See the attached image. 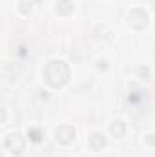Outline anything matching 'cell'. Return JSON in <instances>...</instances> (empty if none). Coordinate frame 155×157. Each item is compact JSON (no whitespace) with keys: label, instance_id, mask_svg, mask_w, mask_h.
Returning <instances> with one entry per match:
<instances>
[{"label":"cell","instance_id":"6da1fadb","mask_svg":"<svg viewBox=\"0 0 155 157\" xmlns=\"http://www.w3.org/2000/svg\"><path fill=\"white\" fill-rule=\"evenodd\" d=\"M44 78L51 88H60L70 80V68L62 60H51L47 62L44 70Z\"/></svg>","mask_w":155,"mask_h":157},{"label":"cell","instance_id":"7a4b0ae2","mask_svg":"<svg viewBox=\"0 0 155 157\" xmlns=\"http://www.w3.org/2000/svg\"><path fill=\"white\" fill-rule=\"evenodd\" d=\"M128 20H130V24H131L135 29H142V28L148 26V13H146L144 9H141V7H135V9L130 11Z\"/></svg>","mask_w":155,"mask_h":157},{"label":"cell","instance_id":"3957f363","mask_svg":"<svg viewBox=\"0 0 155 157\" xmlns=\"http://www.w3.org/2000/svg\"><path fill=\"white\" fill-rule=\"evenodd\" d=\"M4 148H6L7 152L18 154V152L24 150V139H22L18 133H11V135L6 137V141H4Z\"/></svg>","mask_w":155,"mask_h":157},{"label":"cell","instance_id":"277c9868","mask_svg":"<svg viewBox=\"0 0 155 157\" xmlns=\"http://www.w3.org/2000/svg\"><path fill=\"white\" fill-rule=\"evenodd\" d=\"M55 135H57V141H60L62 144H70V143H73V139H75V130H73V126L62 124V126L57 128Z\"/></svg>","mask_w":155,"mask_h":157},{"label":"cell","instance_id":"5b68a950","mask_svg":"<svg viewBox=\"0 0 155 157\" xmlns=\"http://www.w3.org/2000/svg\"><path fill=\"white\" fill-rule=\"evenodd\" d=\"M110 132H112V135H113V137L120 139V137H124V133H126V124H124L120 119H117V121H113V122H112Z\"/></svg>","mask_w":155,"mask_h":157},{"label":"cell","instance_id":"8992f818","mask_svg":"<svg viewBox=\"0 0 155 157\" xmlns=\"http://www.w3.org/2000/svg\"><path fill=\"white\" fill-rule=\"evenodd\" d=\"M89 144H91L93 150H100V148L106 146V137H104L102 133H93V135L89 137Z\"/></svg>","mask_w":155,"mask_h":157},{"label":"cell","instance_id":"52a82bcc","mask_svg":"<svg viewBox=\"0 0 155 157\" xmlns=\"http://www.w3.org/2000/svg\"><path fill=\"white\" fill-rule=\"evenodd\" d=\"M57 11H59L60 15H70V13H73V2H71V0H59Z\"/></svg>","mask_w":155,"mask_h":157},{"label":"cell","instance_id":"ba28073f","mask_svg":"<svg viewBox=\"0 0 155 157\" xmlns=\"http://www.w3.org/2000/svg\"><path fill=\"white\" fill-rule=\"evenodd\" d=\"M28 135H29V139H31V141H35V143H39V141H40V137H42V132H40L39 128H31Z\"/></svg>","mask_w":155,"mask_h":157},{"label":"cell","instance_id":"9c48e42d","mask_svg":"<svg viewBox=\"0 0 155 157\" xmlns=\"http://www.w3.org/2000/svg\"><path fill=\"white\" fill-rule=\"evenodd\" d=\"M20 11H22L24 15L31 13V2H29V0H22V2H20Z\"/></svg>","mask_w":155,"mask_h":157},{"label":"cell","instance_id":"30bf717a","mask_svg":"<svg viewBox=\"0 0 155 157\" xmlns=\"http://www.w3.org/2000/svg\"><path fill=\"white\" fill-rule=\"evenodd\" d=\"M148 144H155V135H146V139H144Z\"/></svg>","mask_w":155,"mask_h":157},{"label":"cell","instance_id":"8fae6325","mask_svg":"<svg viewBox=\"0 0 155 157\" xmlns=\"http://www.w3.org/2000/svg\"><path fill=\"white\" fill-rule=\"evenodd\" d=\"M139 73H141L142 77H144V75L148 77V70H146V68H139Z\"/></svg>","mask_w":155,"mask_h":157}]
</instances>
